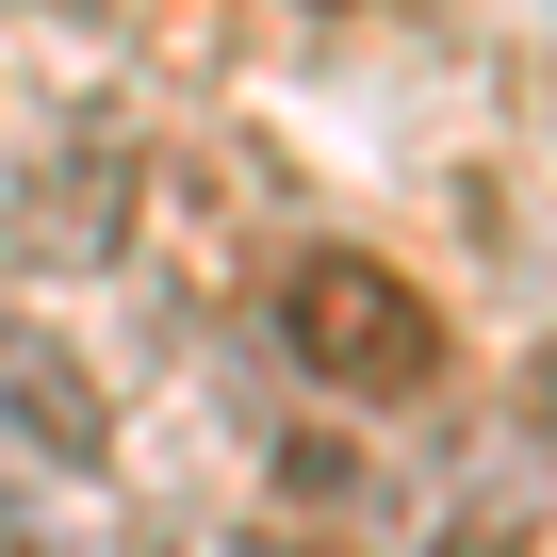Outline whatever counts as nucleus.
I'll return each mask as SVG.
<instances>
[{"label":"nucleus","instance_id":"nucleus-5","mask_svg":"<svg viewBox=\"0 0 557 557\" xmlns=\"http://www.w3.org/2000/svg\"><path fill=\"white\" fill-rule=\"evenodd\" d=\"M0 557H34V541H17V524H0Z\"/></svg>","mask_w":557,"mask_h":557},{"label":"nucleus","instance_id":"nucleus-2","mask_svg":"<svg viewBox=\"0 0 557 557\" xmlns=\"http://www.w3.org/2000/svg\"><path fill=\"white\" fill-rule=\"evenodd\" d=\"M34 262L50 278H83V262H115V230H132V132H66V181H34Z\"/></svg>","mask_w":557,"mask_h":557},{"label":"nucleus","instance_id":"nucleus-1","mask_svg":"<svg viewBox=\"0 0 557 557\" xmlns=\"http://www.w3.org/2000/svg\"><path fill=\"white\" fill-rule=\"evenodd\" d=\"M278 345H296V377L345 394V410L443 394V312H426V278H394L377 246H296L278 262Z\"/></svg>","mask_w":557,"mask_h":557},{"label":"nucleus","instance_id":"nucleus-4","mask_svg":"<svg viewBox=\"0 0 557 557\" xmlns=\"http://www.w3.org/2000/svg\"><path fill=\"white\" fill-rule=\"evenodd\" d=\"M230 557H329V541H230Z\"/></svg>","mask_w":557,"mask_h":557},{"label":"nucleus","instance_id":"nucleus-3","mask_svg":"<svg viewBox=\"0 0 557 557\" xmlns=\"http://www.w3.org/2000/svg\"><path fill=\"white\" fill-rule=\"evenodd\" d=\"M0 443H34V459H66V475L115 443V426H99V377H83L50 329H0Z\"/></svg>","mask_w":557,"mask_h":557}]
</instances>
